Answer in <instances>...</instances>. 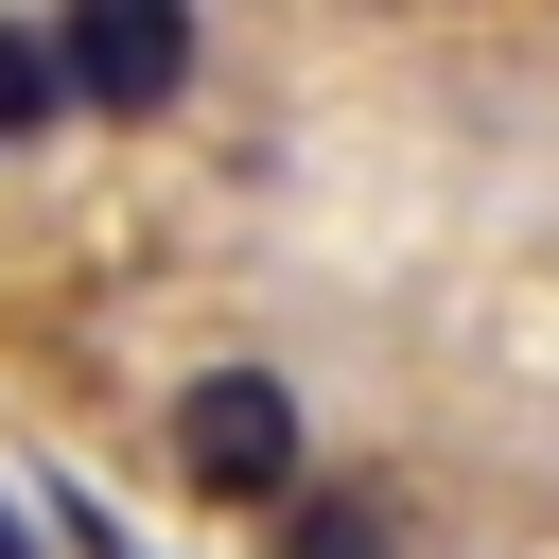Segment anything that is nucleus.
<instances>
[{
	"label": "nucleus",
	"mask_w": 559,
	"mask_h": 559,
	"mask_svg": "<svg viewBox=\"0 0 559 559\" xmlns=\"http://www.w3.org/2000/svg\"><path fill=\"white\" fill-rule=\"evenodd\" d=\"M70 542H87V559H122V542H105V524H87V507H70Z\"/></svg>",
	"instance_id": "5"
},
{
	"label": "nucleus",
	"mask_w": 559,
	"mask_h": 559,
	"mask_svg": "<svg viewBox=\"0 0 559 559\" xmlns=\"http://www.w3.org/2000/svg\"><path fill=\"white\" fill-rule=\"evenodd\" d=\"M175 472H192L210 507H297V384H280V367H210V384L175 402Z\"/></svg>",
	"instance_id": "1"
},
{
	"label": "nucleus",
	"mask_w": 559,
	"mask_h": 559,
	"mask_svg": "<svg viewBox=\"0 0 559 559\" xmlns=\"http://www.w3.org/2000/svg\"><path fill=\"white\" fill-rule=\"evenodd\" d=\"M280 559H402V524H384V489H297Z\"/></svg>",
	"instance_id": "3"
},
{
	"label": "nucleus",
	"mask_w": 559,
	"mask_h": 559,
	"mask_svg": "<svg viewBox=\"0 0 559 559\" xmlns=\"http://www.w3.org/2000/svg\"><path fill=\"white\" fill-rule=\"evenodd\" d=\"M0 559H17V507H0Z\"/></svg>",
	"instance_id": "6"
},
{
	"label": "nucleus",
	"mask_w": 559,
	"mask_h": 559,
	"mask_svg": "<svg viewBox=\"0 0 559 559\" xmlns=\"http://www.w3.org/2000/svg\"><path fill=\"white\" fill-rule=\"evenodd\" d=\"M52 52H70V105L140 122L192 87V0H52Z\"/></svg>",
	"instance_id": "2"
},
{
	"label": "nucleus",
	"mask_w": 559,
	"mask_h": 559,
	"mask_svg": "<svg viewBox=\"0 0 559 559\" xmlns=\"http://www.w3.org/2000/svg\"><path fill=\"white\" fill-rule=\"evenodd\" d=\"M52 122H70V52L35 17H0V140H52Z\"/></svg>",
	"instance_id": "4"
}]
</instances>
